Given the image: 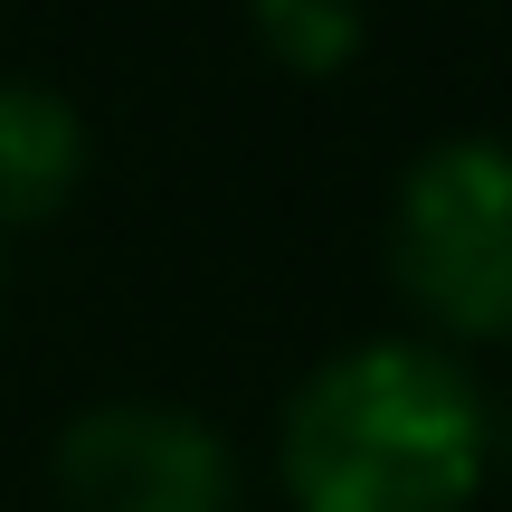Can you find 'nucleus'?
Returning <instances> with one entry per match:
<instances>
[{"instance_id":"1","label":"nucleus","mask_w":512,"mask_h":512,"mask_svg":"<svg viewBox=\"0 0 512 512\" xmlns=\"http://www.w3.org/2000/svg\"><path fill=\"white\" fill-rule=\"evenodd\" d=\"M494 484V399L475 361L427 332L323 351L275 408L285 512H475Z\"/></svg>"},{"instance_id":"2","label":"nucleus","mask_w":512,"mask_h":512,"mask_svg":"<svg viewBox=\"0 0 512 512\" xmlns=\"http://www.w3.org/2000/svg\"><path fill=\"white\" fill-rule=\"evenodd\" d=\"M380 266L427 342L465 361L512 342V133H437L389 181Z\"/></svg>"},{"instance_id":"3","label":"nucleus","mask_w":512,"mask_h":512,"mask_svg":"<svg viewBox=\"0 0 512 512\" xmlns=\"http://www.w3.org/2000/svg\"><path fill=\"white\" fill-rule=\"evenodd\" d=\"M57 512H238V446L181 399H86L48 446Z\"/></svg>"},{"instance_id":"4","label":"nucleus","mask_w":512,"mask_h":512,"mask_svg":"<svg viewBox=\"0 0 512 512\" xmlns=\"http://www.w3.org/2000/svg\"><path fill=\"white\" fill-rule=\"evenodd\" d=\"M95 171L86 105L48 76H0V228H48Z\"/></svg>"},{"instance_id":"5","label":"nucleus","mask_w":512,"mask_h":512,"mask_svg":"<svg viewBox=\"0 0 512 512\" xmlns=\"http://www.w3.org/2000/svg\"><path fill=\"white\" fill-rule=\"evenodd\" d=\"M247 38L285 76H342L370 48V0H247Z\"/></svg>"},{"instance_id":"6","label":"nucleus","mask_w":512,"mask_h":512,"mask_svg":"<svg viewBox=\"0 0 512 512\" xmlns=\"http://www.w3.org/2000/svg\"><path fill=\"white\" fill-rule=\"evenodd\" d=\"M494 475H512V399H494Z\"/></svg>"},{"instance_id":"7","label":"nucleus","mask_w":512,"mask_h":512,"mask_svg":"<svg viewBox=\"0 0 512 512\" xmlns=\"http://www.w3.org/2000/svg\"><path fill=\"white\" fill-rule=\"evenodd\" d=\"M0 285H10V275H0Z\"/></svg>"}]
</instances>
